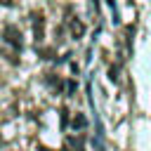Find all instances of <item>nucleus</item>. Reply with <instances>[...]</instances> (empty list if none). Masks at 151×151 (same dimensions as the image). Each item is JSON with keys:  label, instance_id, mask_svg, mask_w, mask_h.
Here are the masks:
<instances>
[{"label": "nucleus", "instance_id": "nucleus-2", "mask_svg": "<svg viewBox=\"0 0 151 151\" xmlns=\"http://www.w3.org/2000/svg\"><path fill=\"white\" fill-rule=\"evenodd\" d=\"M31 26H33V40L35 42H42L45 38V19L40 12H33L31 14Z\"/></svg>", "mask_w": 151, "mask_h": 151}, {"label": "nucleus", "instance_id": "nucleus-1", "mask_svg": "<svg viewBox=\"0 0 151 151\" xmlns=\"http://www.w3.org/2000/svg\"><path fill=\"white\" fill-rule=\"evenodd\" d=\"M2 35H5V42L14 50V52H19L21 47H24V40H21V33H19V28L14 26V24H7L5 28H2Z\"/></svg>", "mask_w": 151, "mask_h": 151}, {"label": "nucleus", "instance_id": "nucleus-4", "mask_svg": "<svg viewBox=\"0 0 151 151\" xmlns=\"http://www.w3.org/2000/svg\"><path fill=\"white\" fill-rule=\"evenodd\" d=\"M73 127H76V130H80V127H85V113H78V116L73 118Z\"/></svg>", "mask_w": 151, "mask_h": 151}, {"label": "nucleus", "instance_id": "nucleus-3", "mask_svg": "<svg viewBox=\"0 0 151 151\" xmlns=\"http://www.w3.org/2000/svg\"><path fill=\"white\" fill-rule=\"evenodd\" d=\"M68 31H71V38L80 40V38L85 35V24H83L78 17H71V19H68Z\"/></svg>", "mask_w": 151, "mask_h": 151}]
</instances>
